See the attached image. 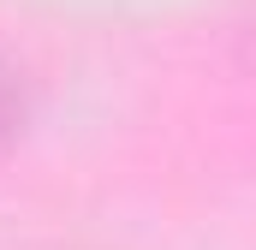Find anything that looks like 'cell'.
Returning <instances> with one entry per match:
<instances>
[{
  "label": "cell",
  "mask_w": 256,
  "mask_h": 250,
  "mask_svg": "<svg viewBox=\"0 0 256 250\" xmlns=\"http://www.w3.org/2000/svg\"><path fill=\"white\" fill-rule=\"evenodd\" d=\"M18 125H24V84H18V72L0 60V149L18 137Z\"/></svg>",
  "instance_id": "obj_1"
}]
</instances>
